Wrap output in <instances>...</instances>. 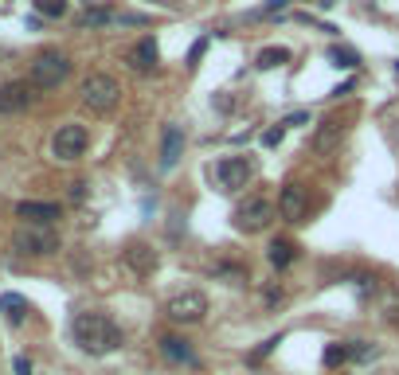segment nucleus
Here are the masks:
<instances>
[{
	"mask_svg": "<svg viewBox=\"0 0 399 375\" xmlns=\"http://www.w3.org/2000/svg\"><path fill=\"white\" fill-rule=\"evenodd\" d=\"M70 336L86 355H110L121 348V328L106 313H79L70 325Z\"/></svg>",
	"mask_w": 399,
	"mask_h": 375,
	"instance_id": "obj_1",
	"label": "nucleus"
},
{
	"mask_svg": "<svg viewBox=\"0 0 399 375\" xmlns=\"http://www.w3.org/2000/svg\"><path fill=\"white\" fill-rule=\"evenodd\" d=\"M79 98L86 109H94V114H110L114 106H118L121 98V86L114 75H102V70H94V75H86L79 86Z\"/></svg>",
	"mask_w": 399,
	"mask_h": 375,
	"instance_id": "obj_2",
	"label": "nucleus"
},
{
	"mask_svg": "<svg viewBox=\"0 0 399 375\" xmlns=\"http://www.w3.org/2000/svg\"><path fill=\"white\" fill-rule=\"evenodd\" d=\"M274 215H278V208H274L266 196H247L239 208H235L231 219H235V227H239L243 235H259V231H266L270 223H274Z\"/></svg>",
	"mask_w": 399,
	"mask_h": 375,
	"instance_id": "obj_3",
	"label": "nucleus"
},
{
	"mask_svg": "<svg viewBox=\"0 0 399 375\" xmlns=\"http://www.w3.org/2000/svg\"><path fill=\"white\" fill-rule=\"evenodd\" d=\"M67 75H70V59L63 51H43V55H36V63H31V86L36 90L63 86Z\"/></svg>",
	"mask_w": 399,
	"mask_h": 375,
	"instance_id": "obj_4",
	"label": "nucleus"
},
{
	"mask_svg": "<svg viewBox=\"0 0 399 375\" xmlns=\"http://www.w3.org/2000/svg\"><path fill=\"white\" fill-rule=\"evenodd\" d=\"M86 145H90L86 125L67 121V125H59L55 129V137H51V157L55 160H79L82 153H86Z\"/></svg>",
	"mask_w": 399,
	"mask_h": 375,
	"instance_id": "obj_5",
	"label": "nucleus"
},
{
	"mask_svg": "<svg viewBox=\"0 0 399 375\" xmlns=\"http://www.w3.org/2000/svg\"><path fill=\"white\" fill-rule=\"evenodd\" d=\"M12 247L20 250V254L43 258V254H55V250H59V235H55V227H20L12 235Z\"/></svg>",
	"mask_w": 399,
	"mask_h": 375,
	"instance_id": "obj_6",
	"label": "nucleus"
},
{
	"mask_svg": "<svg viewBox=\"0 0 399 375\" xmlns=\"http://www.w3.org/2000/svg\"><path fill=\"white\" fill-rule=\"evenodd\" d=\"M204 316H208V297L200 289H184L169 301V321H176V325H200Z\"/></svg>",
	"mask_w": 399,
	"mask_h": 375,
	"instance_id": "obj_7",
	"label": "nucleus"
},
{
	"mask_svg": "<svg viewBox=\"0 0 399 375\" xmlns=\"http://www.w3.org/2000/svg\"><path fill=\"white\" fill-rule=\"evenodd\" d=\"M216 176H220V184L227 188V192H239V188L250 184L255 168H250L247 157H223L220 164H216Z\"/></svg>",
	"mask_w": 399,
	"mask_h": 375,
	"instance_id": "obj_8",
	"label": "nucleus"
},
{
	"mask_svg": "<svg viewBox=\"0 0 399 375\" xmlns=\"http://www.w3.org/2000/svg\"><path fill=\"white\" fill-rule=\"evenodd\" d=\"M306 211H310L306 188H301V184H282V192H278V215L286 219V223H301V219H306Z\"/></svg>",
	"mask_w": 399,
	"mask_h": 375,
	"instance_id": "obj_9",
	"label": "nucleus"
},
{
	"mask_svg": "<svg viewBox=\"0 0 399 375\" xmlns=\"http://www.w3.org/2000/svg\"><path fill=\"white\" fill-rule=\"evenodd\" d=\"M59 215H63L59 204H43V199H24V204H16V219H24L28 227H51Z\"/></svg>",
	"mask_w": 399,
	"mask_h": 375,
	"instance_id": "obj_10",
	"label": "nucleus"
},
{
	"mask_svg": "<svg viewBox=\"0 0 399 375\" xmlns=\"http://www.w3.org/2000/svg\"><path fill=\"white\" fill-rule=\"evenodd\" d=\"M31 90H36L31 82H4L0 86V114H24L36 98Z\"/></svg>",
	"mask_w": 399,
	"mask_h": 375,
	"instance_id": "obj_11",
	"label": "nucleus"
},
{
	"mask_svg": "<svg viewBox=\"0 0 399 375\" xmlns=\"http://www.w3.org/2000/svg\"><path fill=\"white\" fill-rule=\"evenodd\" d=\"M160 355L169 360V364H184V367H200V355L196 348L184 340V336H160Z\"/></svg>",
	"mask_w": 399,
	"mask_h": 375,
	"instance_id": "obj_12",
	"label": "nucleus"
},
{
	"mask_svg": "<svg viewBox=\"0 0 399 375\" xmlns=\"http://www.w3.org/2000/svg\"><path fill=\"white\" fill-rule=\"evenodd\" d=\"M184 157V129L180 125H165V137H160V168L172 172Z\"/></svg>",
	"mask_w": 399,
	"mask_h": 375,
	"instance_id": "obj_13",
	"label": "nucleus"
},
{
	"mask_svg": "<svg viewBox=\"0 0 399 375\" xmlns=\"http://www.w3.org/2000/svg\"><path fill=\"white\" fill-rule=\"evenodd\" d=\"M126 266L133 270L137 277H149L153 270H157V250L153 247H145V243H133V247H126Z\"/></svg>",
	"mask_w": 399,
	"mask_h": 375,
	"instance_id": "obj_14",
	"label": "nucleus"
},
{
	"mask_svg": "<svg viewBox=\"0 0 399 375\" xmlns=\"http://www.w3.org/2000/svg\"><path fill=\"white\" fill-rule=\"evenodd\" d=\"M126 63H130L137 75H149V70L157 67V43H153V36H145L141 43H133V47L126 51Z\"/></svg>",
	"mask_w": 399,
	"mask_h": 375,
	"instance_id": "obj_15",
	"label": "nucleus"
},
{
	"mask_svg": "<svg viewBox=\"0 0 399 375\" xmlns=\"http://www.w3.org/2000/svg\"><path fill=\"white\" fill-rule=\"evenodd\" d=\"M340 137H345V125H340L337 118H325L317 125V133H313L310 145H313V153H333V148L340 145Z\"/></svg>",
	"mask_w": 399,
	"mask_h": 375,
	"instance_id": "obj_16",
	"label": "nucleus"
},
{
	"mask_svg": "<svg viewBox=\"0 0 399 375\" xmlns=\"http://www.w3.org/2000/svg\"><path fill=\"white\" fill-rule=\"evenodd\" d=\"M294 258H298V247H294L289 238H274V243L266 247V262H270L274 270H286Z\"/></svg>",
	"mask_w": 399,
	"mask_h": 375,
	"instance_id": "obj_17",
	"label": "nucleus"
},
{
	"mask_svg": "<svg viewBox=\"0 0 399 375\" xmlns=\"http://www.w3.org/2000/svg\"><path fill=\"white\" fill-rule=\"evenodd\" d=\"M0 309H4V316H8V325H20L24 316H28V301H24L20 293H4L0 297Z\"/></svg>",
	"mask_w": 399,
	"mask_h": 375,
	"instance_id": "obj_18",
	"label": "nucleus"
},
{
	"mask_svg": "<svg viewBox=\"0 0 399 375\" xmlns=\"http://www.w3.org/2000/svg\"><path fill=\"white\" fill-rule=\"evenodd\" d=\"M379 313H384V321H388V325H399V289H384Z\"/></svg>",
	"mask_w": 399,
	"mask_h": 375,
	"instance_id": "obj_19",
	"label": "nucleus"
},
{
	"mask_svg": "<svg viewBox=\"0 0 399 375\" xmlns=\"http://www.w3.org/2000/svg\"><path fill=\"white\" fill-rule=\"evenodd\" d=\"M282 63H289V51H286V47H266V51L259 55V67H262V70L282 67Z\"/></svg>",
	"mask_w": 399,
	"mask_h": 375,
	"instance_id": "obj_20",
	"label": "nucleus"
},
{
	"mask_svg": "<svg viewBox=\"0 0 399 375\" xmlns=\"http://www.w3.org/2000/svg\"><path fill=\"white\" fill-rule=\"evenodd\" d=\"M329 59H333V67L352 70V67L360 63V55H356V51H349V47H329Z\"/></svg>",
	"mask_w": 399,
	"mask_h": 375,
	"instance_id": "obj_21",
	"label": "nucleus"
},
{
	"mask_svg": "<svg viewBox=\"0 0 399 375\" xmlns=\"http://www.w3.org/2000/svg\"><path fill=\"white\" fill-rule=\"evenodd\" d=\"M352 360V352H349V344H329L325 348V367H337V364H349Z\"/></svg>",
	"mask_w": 399,
	"mask_h": 375,
	"instance_id": "obj_22",
	"label": "nucleus"
},
{
	"mask_svg": "<svg viewBox=\"0 0 399 375\" xmlns=\"http://www.w3.org/2000/svg\"><path fill=\"white\" fill-rule=\"evenodd\" d=\"M349 352H352V360H376L379 348L368 344V340H349Z\"/></svg>",
	"mask_w": 399,
	"mask_h": 375,
	"instance_id": "obj_23",
	"label": "nucleus"
},
{
	"mask_svg": "<svg viewBox=\"0 0 399 375\" xmlns=\"http://www.w3.org/2000/svg\"><path fill=\"white\" fill-rule=\"evenodd\" d=\"M36 8L51 20H59V16H67V0H36Z\"/></svg>",
	"mask_w": 399,
	"mask_h": 375,
	"instance_id": "obj_24",
	"label": "nucleus"
},
{
	"mask_svg": "<svg viewBox=\"0 0 399 375\" xmlns=\"http://www.w3.org/2000/svg\"><path fill=\"white\" fill-rule=\"evenodd\" d=\"M82 28H98V24H114V12H102V8H94V12H86L82 16Z\"/></svg>",
	"mask_w": 399,
	"mask_h": 375,
	"instance_id": "obj_25",
	"label": "nucleus"
},
{
	"mask_svg": "<svg viewBox=\"0 0 399 375\" xmlns=\"http://www.w3.org/2000/svg\"><path fill=\"white\" fill-rule=\"evenodd\" d=\"M282 137H286V125L278 121L274 129H266V133H262V145H266V148H274V145H282Z\"/></svg>",
	"mask_w": 399,
	"mask_h": 375,
	"instance_id": "obj_26",
	"label": "nucleus"
},
{
	"mask_svg": "<svg viewBox=\"0 0 399 375\" xmlns=\"http://www.w3.org/2000/svg\"><path fill=\"white\" fill-rule=\"evenodd\" d=\"M286 4H289V0H266V4H262V8L255 12V16H270V12H282Z\"/></svg>",
	"mask_w": 399,
	"mask_h": 375,
	"instance_id": "obj_27",
	"label": "nucleus"
},
{
	"mask_svg": "<svg viewBox=\"0 0 399 375\" xmlns=\"http://www.w3.org/2000/svg\"><path fill=\"white\" fill-rule=\"evenodd\" d=\"M306 121H310V109H298V114H289L282 125H306Z\"/></svg>",
	"mask_w": 399,
	"mask_h": 375,
	"instance_id": "obj_28",
	"label": "nucleus"
},
{
	"mask_svg": "<svg viewBox=\"0 0 399 375\" xmlns=\"http://www.w3.org/2000/svg\"><path fill=\"white\" fill-rule=\"evenodd\" d=\"M204 51H208V36H204V40H200L196 47H192V55H188V63H192V67L200 63V55H204Z\"/></svg>",
	"mask_w": 399,
	"mask_h": 375,
	"instance_id": "obj_29",
	"label": "nucleus"
},
{
	"mask_svg": "<svg viewBox=\"0 0 399 375\" xmlns=\"http://www.w3.org/2000/svg\"><path fill=\"white\" fill-rule=\"evenodd\" d=\"M278 301H282V289L270 286V289H266V305H278Z\"/></svg>",
	"mask_w": 399,
	"mask_h": 375,
	"instance_id": "obj_30",
	"label": "nucleus"
},
{
	"mask_svg": "<svg viewBox=\"0 0 399 375\" xmlns=\"http://www.w3.org/2000/svg\"><path fill=\"white\" fill-rule=\"evenodd\" d=\"M16 372H20V375H31V364H28V360H24V355H20V360H16Z\"/></svg>",
	"mask_w": 399,
	"mask_h": 375,
	"instance_id": "obj_31",
	"label": "nucleus"
},
{
	"mask_svg": "<svg viewBox=\"0 0 399 375\" xmlns=\"http://www.w3.org/2000/svg\"><path fill=\"white\" fill-rule=\"evenodd\" d=\"M86 4H94V0H86Z\"/></svg>",
	"mask_w": 399,
	"mask_h": 375,
	"instance_id": "obj_32",
	"label": "nucleus"
}]
</instances>
